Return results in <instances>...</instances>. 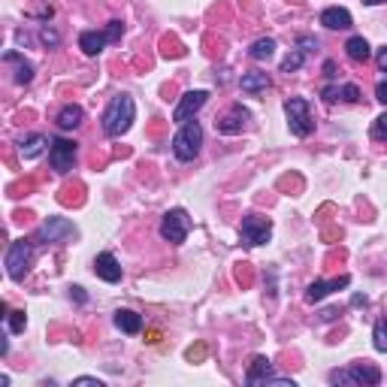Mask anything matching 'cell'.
Masks as SVG:
<instances>
[{"instance_id": "cell-8", "label": "cell", "mask_w": 387, "mask_h": 387, "mask_svg": "<svg viewBox=\"0 0 387 387\" xmlns=\"http://www.w3.org/2000/svg\"><path fill=\"white\" fill-rule=\"evenodd\" d=\"M239 233H242L245 245H264V242H269V236H273V221L264 215H245Z\"/></svg>"}, {"instance_id": "cell-33", "label": "cell", "mask_w": 387, "mask_h": 387, "mask_svg": "<svg viewBox=\"0 0 387 387\" xmlns=\"http://www.w3.org/2000/svg\"><path fill=\"white\" fill-rule=\"evenodd\" d=\"M299 46H303V52H308V48H318V40H312V36H299Z\"/></svg>"}, {"instance_id": "cell-4", "label": "cell", "mask_w": 387, "mask_h": 387, "mask_svg": "<svg viewBox=\"0 0 387 387\" xmlns=\"http://www.w3.org/2000/svg\"><path fill=\"white\" fill-rule=\"evenodd\" d=\"M124 34V25L115 18V22L106 25V31H82L79 34V48L85 55H100L109 43H118Z\"/></svg>"}, {"instance_id": "cell-20", "label": "cell", "mask_w": 387, "mask_h": 387, "mask_svg": "<svg viewBox=\"0 0 387 387\" xmlns=\"http://www.w3.org/2000/svg\"><path fill=\"white\" fill-rule=\"evenodd\" d=\"M46 145H52V140H46L43 133H27V137L22 140V158L25 161H34V158H40V154L46 151Z\"/></svg>"}, {"instance_id": "cell-29", "label": "cell", "mask_w": 387, "mask_h": 387, "mask_svg": "<svg viewBox=\"0 0 387 387\" xmlns=\"http://www.w3.org/2000/svg\"><path fill=\"white\" fill-rule=\"evenodd\" d=\"M40 36H43V43H46V46H57V40H61V36H57L55 31H48V27H43V34H40Z\"/></svg>"}, {"instance_id": "cell-32", "label": "cell", "mask_w": 387, "mask_h": 387, "mask_svg": "<svg viewBox=\"0 0 387 387\" xmlns=\"http://www.w3.org/2000/svg\"><path fill=\"white\" fill-rule=\"evenodd\" d=\"M73 384H94V387H103V381H100V379H91V375H82V379H76Z\"/></svg>"}, {"instance_id": "cell-21", "label": "cell", "mask_w": 387, "mask_h": 387, "mask_svg": "<svg viewBox=\"0 0 387 387\" xmlns=\"http://www.w3.org/2000/svg\"><path fill=\"white\" fill-rule=\"evenodd\" d=\"M269 375H273V363H269L266 357H254V360H251V366H248V372H245V381L251 387H257V384H264Z\"/></svg>"}, {"instance_id": "cell-19", "label": "cell", "mask_w": 387, "mask_h": 387, "mask_svg": "<svg viewBox=\"0 0 387 387\" xmlns=\"http://www.w3.org/2000/svg\"><path fill=\"white\" fill-rule=\"evenodd\" d=\"M115 327L128 336H137L142 330V318L133 312V308H118V312H115Z\"/></svg>"}, {"instance_id": "cell-26", "label": "cell", "mask_w": 387, "mask_h": 387, "mask_svg": "<svg viewBox=\"0 0 387 387\" xmlns=\"http://www.w3.org/2000/svg\"><path fill=\"white\" fill-rule=\"evenodd\" d=\"M303 64H306V52H303V48H297V52H290L285 61H282V73H294Z\"/></svg>"}, {"instance_id": "cell-2", "label": "cell", "mask_w": 387, "mask_h": 387, "mask_svg": "<svg viewBox=\"0 0 387 387\" xmlns=\"http://www.w3.org/2000/svg\"><path fill=\"white\" fill-rule=\"evenodd\" d=\"M203 149V128H200V121H185L179 128V133L172 137V154H176L179 161H194L200 154Z\"/></svg>"}, {"instance_id": "cell-34", "label": "cell", "mask_w": 387, "mask_h": 387, "mask_svg": "<svg viewBox=\"0 0 387 387\" xmlns=\"http://www.w3.org/2000/svg\"><path fill=\"white\" fill-rule=\"evenodd\" d=\"M70 290H73V297L79 299V303H85V294H82V287H70Z\"/></svg>"}, {"instance_id": "cell-35", "label": "cell", "mask_w": 387, "mask_h": 387, "mask_svg": "<svg viewBox=\"0 0 387 387\" xmlns=\"http://www.w3.org/2000/svg\"><path fill=\"white\" fill-rule=\"evenodd\" d=\"M366 6H379V4H384V0H363Z\"/></svg>"}, {"instance_id": "cell-30", "label": "cell", "mask_w": 387, "mask_h": 387, "mask_svg": "<svg viewBox=\"0 0 387 387\" xmlns=\"http://www.w3.org/2000/svg\"><path fill=\"white\" fill-rule=\"evenodd\" d=\"M375 61H379V70H381V73H387V46H384V48H379Z\"/></svg>"}, {"instance_id": "cell-5", "label": "cell", "mask_w": 387, "mask_h": 387, "mask_svg": "<svg viewBox=\"0 0 387 387\" xmlns=\"http://www.w3.org/2000/svg\"><path fill=\"white\" fill-rule=\"evenodd\" d=\"M31 260H34V248L27 239H15L13 245L6 251V273L13 282H22L27 276V269H31Z\"/></svg>"}, {"instance_id": "cell-11", "label": "cell", "mask_w": 387, "mask_h": 387, "mask_svg": "<svg viewBox=\"0 0 387 387\" xmlns=\"http://www.w3.org/2000/svg\"><path fill=\"white\" fill-rule=\"evenodd\" d=\"M206 100H209V91H188V94L179 100L176 109H172V121H176V124L191 121L194 115H197L203 106H206Z\"/></svg>"}, {"instance_id": "cell-23", "label": "cell", "mask_w": 387, "mask_h": 387, "mask_svg": "<svg viewBox=\"0 0 387 387\" xmlns=\"http://www.w3.org/2000/svg\"><path fill=\"white\" fill-rule=\"evenodd\" d=\"M345 52H348L351 61H360V64H366L372 57V48H369V43H366L363 36H351V40L345 43Z\"/></svg>"}, {"instance_id": "cell-18", "label": "cell", "mask_w": 387, "mask_h": 387, "mask_svg": "<svg viewBox=\"0 0 387 387\" xmlns=\"http://www.w3.org/2000/svg\"><path fill=\"white\" fill-rule=\"evenodd\" d=\"M82 118H85V109L79 103H67V106H61V112H57V128L61 130H76L82 124Z\"/></svg>"}, {"instance_id": "cell-1", "label": "cell", "mask_w": 387, "mask_h": 387, "mask_svg": "<svg viewBox=\"0 0 387 387\" xmlns=\"http://www.w3.org/2000/svg\"><path fill=\"white\" fill-rule=\"evenodd\" d=\"M133 118H137V103H133V97H128V94L112 97L109 106H106V112H103V118H100L103 133L106 137H121V133L130 130Z\"/></svg>"}, {"instance_id": "cell-24", "label": "cell", "mask_w": 387, "mask_h": 387, "mask_svg": "<svg viewBox=\"0 0 387 387\" xmlns=\"http://www.w3.org/2000/svg\"><path fill=\"white\" fill-rule=\"evenodd\" d=\"M248 55L254 57V61H269V57L276 55V40H273V36H260V40L251 43Z\"/></svg>"}, {"instance_id": "cell-7", "label": "cell", "mask_w": 387, "mask_h": 387, "mask_svg": "<svg viewBox=\"0 0 387 387\" xmlns=\"http://www.w3.org/2000/svg\"><path fill=\"white\" fill-rule=\"evenodd\" d=\"M191 233V218L185 209H170L167 215L161 218V236L172 242V245H182Z\"/></svg>"}, {"instance_id": "cell-15", "label": "cell", "mask_w": 387, "mask_h": 387, "mask_svg": "<svg viewBox=\"0 0 387 387\" xmlns=\"http://www.w3.org/2000/svg\"><path fill=\"white\" fill-rule=\"evenodd\" d=\"M321 25L330 27V31H348V27L354 25V18L342 6H327L324 13H321Z\"/></svg>"}, {"instance_id": "cell-17", "label": "cell", "mask_w": 387, "mask_h": 387, "mask_svg": "<svg viewBox=\"0 0 387 387\" xmlns=\"http://www.w3.org/2000/svg\"><path fill=\"white\" fill-rule=\"evenodd\" d=\"M4 61H6V64H15V82H18V85H31V82H34V64L27 61L25 55L6 52Z\"/></svg>"}, {"instance_id": "cell-13", "label": "cell", "mask_w": 387, "mask_h": 387, "mask_svg": "<svg viewBox=\"0 0 387 387\" xmlns=\"http://www.w3.org/2000/svg\"><path fill=\"white\" fill-rule=\"evenodd\" d=\"M351 285V276H339V278H330V282H312L306 290V299L308 303H321L324 297H330L333 290H342Z\"/></svg>"}, {"instance_id": "cell-10", "label": "cell", "mask_w": 387, "mask_h": 387, "mask_svg": "<svg viewBox=\"0 0 387 387\" xmlns=\"http://www.w3.org/2000/svg\"><path fill=\"white\" fill-rule=\"evenodd\" d=\"M248 121H251V112H248L242 103H233V106H230V109H227L224 115H221V118H218L215 124H218V130H221V133L233 137V133H242V130L248 128Z\"/></svg>"}, {"instance_id": "cell-6", "label": "cell", "mask_w": 387, "mask_h": 387, "mask_svg": "<svg viewBox=\"0 0 387 387\" xmlns=\"http://www.w3.org/2000/svg\"><path fill=\"white\" fill-rule=\"evenodd\" d=\"M381 369L372 363H351L342 372H330V384H379Z\"/></svg>"}, {"instance_id": "cell-22", "label": "cell", "mask_w": 387, "mask_h": 387, "mask_svg": "<svg viewBox=\"0 0 387 387\" xmlns=\"http://www.w3.org/2000/svg\"><path fill=\"white\" fill-rule=\"evenodd\" d=\"M239 85H242V91H248V94H260L273 85V79H269V73H242Z\"/></svg>"}, {"instance_id": "cell-31", "label": "cell", "mask_w": 387, "mask_h": 387, "mask_svg": "<svg viewBox=\"0 0 387 387\" xmlns=\"http://www.w3.org/2000/svg\"><path fill=\"white\" fill-rule=\"evenodd\" d=\"M375 97H379V100L387 106V79H384V82H379V88H375Z\"/></svg>"}, {"instance_id": "cell-14", "label": "cell", "mask_w": 387, "mask_h": 387, "mask_svg": "<svg viewBox=\"0 0 387 387\" xmlns=\"http://www.w3.org/2000/svg\"><path fill=\"white\" fill-rule=\"evenodd\" d=\"M94 273L103 278V282H121V266H118V260H115V254H109V251H103V254H97L94 260Z\"/></svg>"}, {"instance_id": "cell-12", "label": "cell", "mask_w": 387, "mask_h": 387, "mask_svg": "<svg viewBox=\"0 0 387 387\" xmlns=\"http://www.w3.org/2000/svg\"><path fill=\"white\" fill-rule=\"evenodd\" d=\"M73 236H76V227L67 218H46L40 230H36V239H43V242H64Z\"/></svg>"}, {"instance_id": "cell-27", "label": "cell", "mask_w": 387, "mask_h": 387, "mask_svg": "<svg viewBox=\"0 0 387 387\" xmlns=\"http://www.w3.org/2000/svg\"><path fill=\"white\" fill-rule=\"evenodd\" d=\"M6 321H9V330H13V333H25V324H27L25 312H9Z\"/></svg>"}, {"instance_id": "cell-3", "label": "cell", "mask_w": 387, "mask_h": 387, "mask_svg": "<svg viewBox=\"0 0 387 387\" xmlns=\"http://www.w3.org/2000/svg\"><path fill=\"white\" fill-rule=\"evenodd\" d=\"M285 115H287V128L294 137L306 140L308 133L315 130V121H312V112H308L306 97H290V100H285Z\"/></svg>"}, {"instance_id": "cell-25", "label": "cell", "mask_w": 387, "mask_h": 387, "mask_svg": "<svg viewBox=\"0 0 387 387\" xmlns=\"http://www.w3.org/2000/svg\"><path fill=\"white\" fill-rule=\"evenodd\" d=\"M372 339H375V351L387 354V318H379V321H375Z\"/></svg>"}, {"instance_id": "cell-16", "label": "cell", "mask_w": 387, "mask_h": 387, "mask_svg": "<svg viewBox=\"0 0 387 387\" xmlns=\"http://www.w3.org/2000/svg\"><path fill=\"white\" fill-rule=\"evenodd\" d=\"M321 97L327 103H336V100H345V103H357L360 100V88L357 85H327V88L321 91Z\"/></svg>"}, {"instance_id": "cell-9", "label": "cell", "mask_w": 387, "mask_h": 387, "mask_svg": "<svg viewBox=\"0 0 387 387\" xmlns=\"http://www.w3.org/2000/svg\"><path fill=\"white\" fill-rule=\"evenodd\" d=\"M76 151L79 145L73 140H52V149H48V163H52L55 172H70L76 163Z\"/></svg>"}, {"instance_id": "cell-28", "label": "cell", "mask_w": 387, "mask_h": 387, "mask_svg": "<svg viewBox=\"0 0 387 387\" xmlns=\"http://www.w3.org/2000/svg\"><path fill=\"white\" fill-rule=\"evenodd\" d=\"M372 140H387V112L375 118V124H372Z\"/></svg>"}]
</instances>
